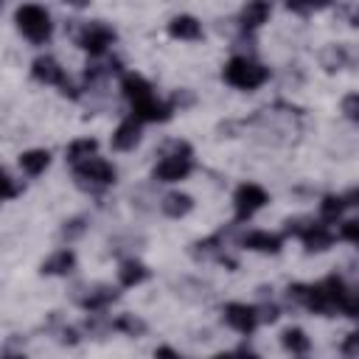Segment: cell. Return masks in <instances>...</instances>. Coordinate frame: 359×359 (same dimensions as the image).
Returning <instances> with one entry per match:
<instances>
[{
	"mask_svg": "<svg viewBox=\"0 0 359 359\" xmlns=\"http://www.w3.org/2000/svg\"><path fill=\"white\" fill-rule=\"evenodd\" d=\"M269 76H272V70H269L264 62H258V59H252V56H247V53L230 56V59L224 62V67H222L224 84H230L233 90H241V93H255V90H261V87L269 81Z\"/></svg>",
	"mask_w": 359,
	"mask_h": 359,
	"instance_id": "cell-1",
	"label": "cell"
},
{
	"mask_svg": "<svg viewBox=\"0 0 359 359\" xmlns=\"http://www.w3.org/2000/svg\"><path fill=\"white\" fill-rule=\"evenodd\" d=\"M194 168H196V163H194L191 143L171 140V143H165L160 160L154 163L151 180H157V182H182V180H188L194 174Z\"/></svg>",
	"mask_w": 359,
	"mask_h": 359,
	"instance_id": "cell-2",
	"label": "cell"
},
{
	"mask_svg": "<svg viewBox=\"0 0 359 359\" xmlns=\"http://www.w3.org/2000/svg\"><path fill=\"white\" fill-rule=\"evenodd\" d=\"M286 236H294L300 238L303 250L309 255H317V252H328L337 241V233L331 230V224L325 222H314V219H306V216H292V219H283V238Z\"/></svg>",
	"mask_w": 359,
	"mask_h": 359,
	"instance_id": "cell-3",
	"label": "cell"
},
{
	"mask_svg": "<svg viewBox=\"0 0 359 359\" xmlns=\"http://www.w3.org/2000/svg\"><path fill=\"white\" fill-rule=\"evenodd\" d=\"M70 174H73L76 188H81L84 194H101V191L112 188L115 180H118V168L109 160L98 157V154H93V157L70 165Z\"/></svg>",
	"mask_w": 359,
	"mask_h": 359,
	"instance_id": "cell-4",
	"label": "cell"
},
{
	"mask_svg": "<svg viewBox=\"0 0 359 359\" xmlns=\"http://www.w3.org/2000/svg\"><path fill=\"white\" fill-rule=\"evenodd\" d=\"M14 25L17 31L31 42V45H48L53 36V20L48 14V8L36 6V3H22L14 11Z\"/></svg>",
	"mask_w": 359,
	"mask_h": 359,
	"instance_id": "cell-5",
	"label": "cell"
},
{
	"mask_svg": "<svg viewBox=\"0 0 359 359\" xmlns=\"http://www.w3.org/2000/svg\"><path fill=\"white\" fill-rule=\"evenodd\" d=\"M31 76H34L39 84L59 87V93H62V95H67V98H73V101H79V98H81L79 87H73V84H70V79H67V73H65L62 62H59L56 56H50V53H42V56H36V59L31 62Z\"/></svg>",
	"mask_w": 359,
	"mask_h": 359,
	"instance_id": "cell-6",
	"label": "cell"
},
{
	"mask_svg": "<svg viewBox=\"0 0 359 359\" xmlns=\"http://www.w3.org/2000/svg\"><path fill=\"white\" fill-rule=\"evenodd\" d=\"M76 45L90 56V59H98V56H107L109 48L115 45L118 34L112 25L101 22V20H93V22H84L79 31H76Z\"/></svg>",
	"mask_w": 359,
	"mask_h": 359,
	"instance_id": "cell-7",
	"label": "cell"
},
{
	"mask_svg": "<svg viewBox=\"0 0 359 359\" xmlns=\"http://www.w3.org/2000/svg\"><path fill=\"white\" fill-rule=\"evenodd\" d=\"M269 205V194L266 188H261L258 182H241L236 191H233V216L236 222H247L252 219L261 208Z\"/></svg>",
	"mask_w": 359,
	"mask_h": 359,
	"instance_id": "cell-8",
	"label": "cell"
},
{
	"mask_svg": "<svg viewBox=\"0 0 359 359\" xmlns=\"http://www.w3.org/2000/svg\"><path fill=\"white\" fill-rule=\"evenodd\" d=\"M118 297H121V292H118V286H112V283H90V286L76 289V294H73L76 306H79L81 311H87V314H95V311L104 314Z\"/></svg>",
	"mask_w": 359,
	"mask_h": 359,
	"instance_id": "cell-9",
	"label": "cell"
},
{
	"mask_svg": "<svg viewBox=\"0 0 359 359\" xmlns=\"http://www.w3.org/2000/svg\"><path fill=\"white\" fill-rule=\"evenodd\" d=\"M222 320L227 328H233L236 334L241 337H252V331L258 328V311L252 303H238V300H230L222 306Z\"/></svg>",
	"mask_w": 359,
	"mask_h": 359,
	"instance_id": "cell-10",
	"label": "cell"
},
{
	"mask_svg": "<svg viewBox=\"0 0 359 359\" xmlns=\"http://www.w3.org/2000/svg\"><path fill=\"white\" fill-rule=\"evenodd\" d=\"M132 115L140 121V123H165L174 118V107L157 95H146L140 101L132 104Z\"/></svg>",
	"mask_w": 359,
	"mask_h": 359,
	"instance_id": "cell-11",
	"label": "cell"
},
{
	"mask_svg": "<svg viewBox=\"0 0 359 359\" xmlns=\"http://www.w3.org/2000/svg\"><path fill=\"white\" fill-rule=\"evenodd\" d=\"M356 199H359V188H351V191H345V194H325V196L320 199V222L337 224L348 208L359 205Z\"/></svg>",
	"mask_w": 359,
	"mask_h": 359,
	"instance_id": "cell-12",
	"label": "cell"
},
{
	"mask_svg": "<svg viewBox=\"0 0 359 359\" xmlns=\"http://www.w3.org/2000/svg\"><path fill=\"white\" fill-rule=\"evenodd\" d=\"M143 140V123L135 118V115H126L115 129H112V137H109V146L115 151H135Z\"/></svg>",
	"mask_w": 359,
	"mask_h": 359,
	"instance_id": "cell-13",
	"label": "cell"
},
{
	"mask_svg": "<svg viewBox=\"0 0 359 359\" xmlns=\"http://www.w3.org/2000/svg\"><path fill=\"white\" fill-rule=\"evenodd\" d=\"M238 247L250 252H261V255H278L283 250V236L269 233V230H250L238 238Z\"/></svg>",
	"mask_w": 359,
	"mask_h": 359,
	"instance_id": "cell-14",
	"label": "cell"
},
{
	"mask_svg": "<svg viewBox=\"0 0 359 359\" xmlns=\"http://www.w3.org/2000/svg\"><path fill=\"white\" fill-rule=\"evenodd\" d=\"M269 17H272V0H247L238 11V28L244 34H252L264 22H269Z\"/></svg>",
	"mask_w": 359,
	"mask_h": 359,
	"instance_id": "cell-15",
	"label": "cell"
},
{
	"mask_svg": "<svg viewBox=\"0 0 359 359\" xmlns=\"http://www.w3.org/2000/svg\"><path fill=\"white\" fill-rule=\"evenodd\" d=\"M165 31L171 39H180V42H199L205 36V28L194 14H174L168 20Z\"/></svg>",
	"mask_w": 359,
	"mask_h": 359,
	"instance_id": "cell-16",
	"label": "cell"
},
{
	"mask_svg": "<svg viewBox=\"0 0 359 359\" xmlns=\"http://www.w3.org/2000/svg\"><path fill=\"white\" fill-rule=\"evenodd\" d=\"M39 272L48 275V278H67L76 272V252L70 247H59L53 250L42 264H39Z\"/></svg>",
	"mask_w": 359,
	"mask_h": 359,
	"instance_id": "cell-17",
	"label": "cell"
},
{
	"mask_svg": "<svg viewBox=\"0 0 359 359\" xmlns=\"http://www.w3.org/2000/svg\"><path fill=\"white\" fill-rule=\"evenodd\" d=\"M320 65H323L325 73H339V70L351 67V65H353V50H351V45H345V42H331V45H325V48L320 50Z\"/></svg>",
	"mask_w": 359,
	"mask_h": 359,
	"instance_id": "cell-18",
	"label": "cell"
},
{
	"mask_svg": "<svg viewBox=\"0 0 359 359\" xmlns=\"http://www.w3.org/2000/svg\"><path fill=\"white\" fill-rule=\"evenodd\" d=\"M149 278H151V269H149L143 261H137L135 255H132V258H123V261L118 264V286H121V289L143 286Z\"/></svg>",
	"mask_w": 359,
	"mask_h": 359,
	"instance_id": "cell-19",
	"label": "cell"
},
{
	"mask_svg": "<svg viewBox=\"0 0 359 359\" xmlns=\"http://www.w3.org/2000/svg\"><path fill=\"white\" fill-rule=\"evenodd\" d=\"M194 208H196V202H194V196L185 194V191H168V194H163V199H160V213H163L165 219H185Z\"/></svg>",
	"mask_w": 359,
	"mask_h": 359,
	"instance_id": "cell-20",
	"label": "cell"
},
{
	"mask_svg": "<svg viewBox=\"0 0 359 359\" xmlns=\"http://www.w3.org/2000/svg\"><path fill=\"white\" fill-rule=\"evenodd\" d=\"M121 95H123L129 104H135V101H140V98H146V95H154V87H151V81H149L143 73L129 70V73L121 76Z\"/></svg>",
	"mask_w": 359,
	"mask_h": 359,
	"instance_id": "cell-21",
	"label": "cell"
},
{
	"mask_svg": "<svg viewBox=\"0 0 359 359\" xmlns=\"http://www.w3.org/2000/svg\"><path fill=\"white\" fill-rule=\"evenodd\" d=\"M22 174L28 177H42L48 168H50V151L48 149H25L20 157H17Z\"/></svg>",
	"mask_w": 359,
	"mask_h": 359,
	"instance_id": "cell-22",
	"label": "cell"
},
{
	"mask_svg": "<svg viewBox=\"0 0 359 359\" xmlns=\"http://www.w3.org/2000/svg\"><path fill=\"white\" fill-rule=\"evenodd\" d=\"M109 331L123 334V337H132V339H140V337H146L149 323H146L143 317L132 314V311H123V314H118L115 320H109Z\"/></svg>",
	"mask_w": 359,
	"mask_h": 359,
	"instance_id": "cell-23",
	"label": "cell"
},
{
	"mask_svg": "<svg viewBox=\"0 0 359 359\" xmlns=\"http://www.w3.org/2000/svg\"><path fill=\"white\" fill-rule=\"evenodd\" d=\"M280 345H283V351L292 353V356H306V353H311V339H309V334H306L303 328H297V325H289V328L280 331Z\"/></svg>",
	"mask_w": 359,
	"mask_h": 359,
	"instance_id": "cell-24",
	"label": "cell"
},
{
	"mask_svg": "<svg viewBox=\"0 0 359 359\" xmlns=\"http://www.w3.org/2000/svg\"><path fill=\"white\" fill-rule=\"evenodd\" d=\"M93 154H98V140H95V137H76V140H70L67 149H65V160H67L70 165H76V163H81V160H87V157H93Z\"/></svg>",
	"mask_w": 359,
	"mask_h": 359,
	"instance_id": "cell-25",
	"label": "cell"
},
{
	"mask_svg": "<svg viewBox=\"0 0 359 359\" xmlns=\"http://www.w3.org/2000/svg\"><path fill=\"white\" fill-rule=\"evenodd\" d=\"M87 233V216H70V219H65L62 222V227H59V238L62 241H79L81 236Z\"/></svg>",
	"mask_w": 359,
	"mask_h": 359,
	"instance_id": "cell-26",
	"label": "cell"
},
{
	"mask_svg": "<svg viewBox=\"0 0 359 359\" xmlns=\"http://www.w3.org/2000/svg\"><path fill=\"white\" fill-rule=\"evenodd\" d=\"M22 194V182L14 180L3 165H0V202H8V199H17Z\"/></svg>",
	"mask_w": 359,
	"mask_h": 359,
	"instance_id": "cell-27",
	"label": "cell"
},
{
	"mask_svg": "<svg viewBox=\"0 0 359 359\" xmlns=\"http://www.w3.org/2000/svg\"><path fill=\"white\" fill-rule=\"evenodd\" d=\"M331 3H334V0H286V8L294 11V14H300V17H309V14H314V11L328 8Z\"/></svg>",
	"mask_w": 359,
	"mask_h": 359,
	"instance_id": "cell-28",
	"label": "cell"
},
{
	"mask_svg": "<svg viewBox=\"0 0 359 359\" xmlns=\"http://www.w3.org/2000/svg\"><path fill=\"white\" fill-rule=\"evenodd\" d=\"M168 104L174 107V112H177V109H180V112H185V109H191V107L196 104V95H194L191 90H185V87H182V90H174V93H171Z\"/></svg>",
	"mask_w": 359,
	"mask_h": 359,
	"instance_id": "cell-29",
	"label": "cell"
},
{
	"mask_svg": "<svg viewBox=\"0 0 359 359\" xmlns=\"http://www.w3.org/2000/svg\"><path fill=\"white\" fill-rule=\"evenodd\" d=\"M337 238H342V241H348V244H356V241H359V219H345V222H339Z\"/></svg>",
	"mask_w": 359,
	"mask_h": 359,
	"instance_id": "cell-30",
	"label": "cell"
},
{
	"mask_svg": "<svg viewBox=\"0 0 359 359\" xmlns=\"http://www.w3.org/2000/svg\"><path fill=\"white\" fill-rule=\"evenodd\" d=\"M339 109H342V115H345L348 121H359V93H348V95H342Z\"/></svg>",
	"mask_w": 359,
	"mask_h": 359,
	"instance_id": "cell-31",
	"label": "cell"
},
{
	"mask_svg": "<svg viewBox=\"0 0 359 359\" xmlns=\"http://www.w3.org/2000/svg\"><path fill=\"white\" fill-rule=\"evenodd\" d=\"M255 311H258V325H272L280 317V309L275 303H258Z\"/></svg>",
	"mask_w": 359,
	"mask_h": 359,
	"instance_id": "cell-32",
	"label": "cell"
},
{
	"mask_svg": "<svg viewBox=\"0 0 359 359\" xmlns=\"http://www.w3.org/2000/svg\"><path fill=\"white\" fill-rule=\"evenodd\" d=\"M339 353L348 356V359H353V356L359 353V334H356V331L345 334V339H342V345H339Z\"/></svg>",
	"mask_w": 359,
	"mask_h": 359,
	"instance_id": "cell-33",
	"label": "cell"
},
{
	"mask_svg": "<svg viewBox=\"0 0 359 359\" xmlns=\"http://www.w3.org/2000/svg\"><path fill=\"white\" fill-rule=\"evenodd\" d=\"M79 339H81V337H79L76 328H70V325H62V328H59V342H62V345H76Z\"/></svg>",
	"mask_w": 359,
	"mask_h": 359,
	"instance_id": "cell-34",
	"label": "cell"
},
{
	"mask_svg": "<svg viewBox=\"0 0 359 359\" xmlns=\"http://www.w3.org/2000/svg\"><path fill=\"white\" fill-rule=\"evenodd\" d=\"M154 356H174V359H180V351H174L171 345H157L154 348Z\"/></svg>",
	"mask_w": 359,
	"mask_h": 359,
	"instance_id": "cell-35",
	"label": "cell"
},
{
	"mask_svg": "<svg viewBox=\"0 0 359 359\" xmlns=\"http://www.w3.org/2000/svg\"><path fill=\"white\" fill-rule=\"evenodd\" d=\"M67 3H70V6H84L87 0H67Z\"/></svg>",
	"mask_w": 359,
	"mask_h": 359,
	"instance_id": "cell-36",
	"label": "cell"
},
{
	"mask_svg": "<svg viewBox=\"0 0 359 359\" xmlns=\"http://www.w3.org/2000/svg\"><path fill=\"white\" fill-rule=\"evenodd\" d=\"M0 8H3V0H0Z\"/></svg>",
	"mask_w": 359,
	"mask_h": 359,
	"instance_id": "cell-37",
	"label": "cell"
}]
</instances>
